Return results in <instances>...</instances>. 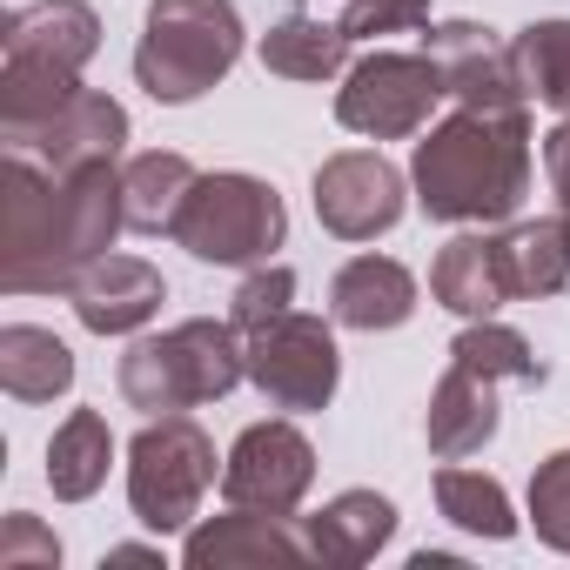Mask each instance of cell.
I'll list each match as a JSON object with an SVG mask.
<instances>
[{
    "label": "cell",
    "mask_w": 570,
    "mask_h": 570,
    "mask_svg": "<svg viewBox=\"0 0 570 570\" xmlns=\"http://www.w3.org/2000/svg\"><path fill=\"white\" fill-rule=\"evenodd\" d=\"M121 228L128 202L115 161L55 175L35 155L8 148V168H0V289L8 296L75 289L81 268H95Z\"/></svg>",
    "instance_id": "6da1fadb"
},
{
    "label": "cell",
    "mask_w": 570,
    "mask_h": 570,
    "mask_svg": "<svg viewBox=\"0 0 570 570\" xmlns=\"http://www.w3.org/2000/svg\"><path fill=\"white\" fill-rule=\"evenodd\" d=\"M416 208L430 222L490 228L530 195V115L523 108H456L410 155Z\"/></svg>",
    "instance_id": "7a4b0ae2"
},
{
    "label": "cell",
    "mask_w": 570,
    "mask_h": 570,
    "mask_svg": "<svg viewBox=\"0 0 570 570\" xmlns=\"http://www.w3.org/2000/svg\"><path fill=\"white\" fill-rule=\"evenodd\" d=\"M101 48V14L88 0H28L0 28V141L41 128Z\"/></svg>",
    "instance_id": "3957f363"
},
{
    "label": "cell",
    "mask_w": 570,
    "mask_h": 570,
    "mask_svg": "<svg viewBox=\"0 0 570 570\" xmlns=\"http://www.w3.org/2000/svg\"><path fill=\"white\" fill-rule=\"evenodd\" d=\"M248 376V343L235 323L215 316H188L168 336H141L121 356V396L141 416H181L195 403H222L235 383Z\"/></svg>",
    "instance_id": "277c9868"
},
{
    "label": "cell",
    "mask_w": 570,
    "mask_h": 570,
    "mask_svg": "<svg viewBox=\"0 0 570 570\" xmlns=\"http://www.w3.org/2000/svg\"><path fill=\"white\" fill-rule=\"evenodd\" d=\"M235 61H242L235 0H148L141 48H135V81L161 108L202 101Z\"/></svg>",
    "instance_id": "5b68a950"
},
{
    "label": "cell",
    "mask_w": 570,
    "mask_h": 570,
    "mask_svg": "<svg viewBox=\"0 0 570 570\" xmlns=\"http://www.w3.org/2000/svg\"><path fill=\"white\" fill-rule=\"evenodd\" d=\"M175 242L195 262L255 268V262H268L282 242H289V208H282V195L262 175L222 168V175H202L188 188V202L175 215Z\"/></svg>",
    "instance_id": "8992f818"
},
{
    "label": "cell",
    "mask_w": 570,
    "mask_h": 570,
    "mask_svg": "<svg viewBox=\"0 0 570 570\" xmlns=\"http://www.w3.org/2000/svg\"><path fill=\"white\" fill-rule=\"evenodd\" d=\"M215 490V443L195 416H148L128 443V503L135 517L168 537L202 517V497Z\"/></svg>",
    "instance_id": "52a82bcc"
},
{
    "label": "cell",
    "mask_w": 570,
    "mask_h": 570,
    "mask_svg": "<svg viewBox=\"0 0 570 570\" xmlns=\"http://www.w3.org/2000/svg\"><path fill=\"white\" fill-rule=\"evenodd\" d=\"M436 101H450V95H443V75L423 48L416 55L376 48V55L350 61V75L336 88V121L350 135H370V141H410L430 128Z\"/></svg>",
    "instance_id": "ba28073f"
},
{
    "label": "cell",
    "mask_w": 570,
    "mask_h": 570,
    "mask_svg": "<svg viewBox=\"0 0 570 570\" xmlns=\"http://www.w3.org/2000/svg\"><path fill=\"white\" fill-rule=\"evenodd\" d=\"M248 383L275 403V410H330L336 383H343V356H336V330L323 316H275L268 330L248 336Z\"/></svg>",
    "instance_id": "9c48e42d"
},
{
    "label": "cell",
    "mask_w": 570,
    "mask_h": 570,
    "mask_svg": "<svg viewBox=\"0 0 570 570\" xmlns=\"http://www.w3.org/2000/svg\"><path fill=\"white\" fill-rule=\"evenodd\" d=\"M316 483V443L296 423H248L228 456H222V497L242 510H268V517H296V503Z\"/></svg>",
    "instance_id": "30bf717a"
},
{
    "label": "cell",
    "mask_w": 570,
    "mask_h": 570,
    "mask_svg": "<svg viewBox=\"0 0 570 570\" xmlns=\"http://www.w3.org/2000/svg\"><path fill=\"white\" fill-rule=\"evenodd\" d=\"M316 222L336 242H376L403 222V175L376 148H343L316 168Z\"/></svg>",
    "instance_id": "8fae6325"
},
{
    "label": "cell",
    "mask_w": 570,
    "mask_h": 570,
    "mask_svg": "<svg viewBox=\"0 0 570 570\" xmlns=\"http://www.w3.org/2000/svg\"><path fill=\"white\" fill-rule=\"evenodd\" d=\"M423 55L436 61L443 95L456 108H530L523 81H517V61H510V41H497L490 28L436 21V28H423Z\"/></svg>",
    "instance_id": "7c38bea8"
},
{
    "label": "cell",
    "mask_w": 570,
    "mask_h": 570,
    "mask_svg": "<svg viewBox=\"0 0 570 570\" xmlns=\"http://www.w3.org/2000/svg\"><path fill=\"white\" fill-rule=\"evenodd\" d=\"M14 155H35L41 168L55 175H75V168H95V161H115L128 148V108L115 95H95V88H75L41 128L28 135H8Z\"/></svg>",
    "instance_id": "4fadbf2b"
},
{
    "label": "cell",
    "mask_w": 570,
    "mask_h": 570,
    "mask_svg": "<svg viewBox=\"0 0 570 570\" xmlns=\"http://www.w3.org/2000/svg\"><path fill=\"white\" fill-rule=\"evenodd\" d=\"M68 296H75L81 330H95V336H135L168 303V282L141 255H101L95 268H81V282H75Z\"/></svg>",
    "instance_id": "5bb4252c"
},
{
    "label": "cell",
    "mask_w": 570,
    "mask_h": 570,
    "mask_svg": "<svg viewBox=\"0 0 570 570\" xmlns=\"http://www.w3.org/2000/svg\"><path fill=\"white\" fill-rule=\"evenodd\" d=\"M303 557H309V543L289 530V517L242 510V503H228V517L195 523L181 543L188 570H248V563H303Z\"/></svg>",
    "instance_id": "9a60e30c"
},
{
    "label": "cell",
    "mask_w": 570,
    "mask_h": 570,
    "mask_svg": "<svg viewBox=\"0 0 570 570\" xmlns=\"http://www.w3.org/2000/svg\"><path fill=\"white\" fill-rule=\"evenodd\" d=\"M330 316H336L343 330H363V336L403 330V323L416 316V275H410L396 255H356V262H343L336 282H330Z\"/></svg>",
    "instance_id": "2e32d148"
},
{
    "label": "cell",
    "mask_w": 570,
    "mask_h": 570,
    "mask_svg": "<svg viewBox=\"0 0 570 570\" xmlns=\"http://www.w3.org/2000/svg\"><path fill=\"white\" fill-rule=\"evenodd\" d=\"M350 48L356 35L343 28V14L330 8H289L268 35H262V68L282 81H336L350 75Z\"/></svg>",
    "instance_id": "e0dca14e"
},
{
    "label": "cell",
    "mask_w": 570,
    "mask_h": 570,
    "mask_svg": "<svg viewBox=\"0 0 570 570\" xmlns=\"http://www.w3.org/2000/svg\"><path fill=\"white\" fill-rule=\"evenodd\" d=\"M430 296H436L450 316H463V323L497 316V309L510 303V282H503V235L463 228V235L436 255V268H430Z\"/></svg>",
    "instance_id": "ac0fdd59"
},
{
    "label": "cell",
    "mask_w": 570,
    "mask_h": 570,
    "mask_svg": "<svg viewBox=\"0 0 570 570\" xmlns=\"http://www.w3.org/2000/svg\"><path fill=\"white\" fill-rule=\"evenodd\" d=\"M423 436H430V456H443V463L476 456V450L497 436V383H490V376H476L470 363H450V370H443V383L430 390Z\"/></svg>",
    "instance_id": "d6986e66"
},
{
    "label": "cell",
    "mask_w": 570,
    "mask_h": 570,
    "mask_svg": "<svg viewBox=\"0 0 570 570\" xmlns=\"http://www.w3.org/2000/svg\"><path fill=\"white\" fill-rule=\"evenodd\" d=\"M390 537H396V503L376 497V490H343V497H330V503L309 517V530H303L309 557L330 563V570H356V563H370Z\"/></svg>",
    "instance_id": "ffe728a7"
},
{
    "label": "cell",
    "mask_w": 570,
    "mask_h": 570,
    "mask_svg": "<svg viewBox=\"0 0 570 570\" xmlns=\"http://www.w3.org/2000/svg\"><path fill=\"white\" fill-rule=\"evenodd\" d=\"M0 390L14 403H55L75 390V350L55 330L35 323H8L0 330Z\"/></svg>",
    "instance_id": "44dd1931"
},
{
    "label": "cell",
    "mask_w": 570,
    "mask_h": 570,
    "mask_svg": "<svg viewBox=\"0 0 570 570\" xmlns=\"http://www.w3.org/2000/svg\"><path fill=\"white\" fill-rule=\"evenodd\" d=\"M503 282H510V303L557 296L570 282V222L563 215L510 222L503 228Z\"/></svg>",
    "instance_id": "7402d4cb"
},
{
    "label": "cell",
    "mask_w": 570,
    "mask_h": 570,
    "mask_svg": "<svg viewBox=\"0 0 570 570\" xmlns=\"http://www.w3.org/2000/svg\"><path fill=\"white\" fill-rule=\"evenodd\" d=\"M202 181V168L175 148H148L121 168V202H128V228L141 235H175V215L188 202V188Z\"/></svg>",
    "instance_id": "603a6c76"
},
{
    "label": "cell",
    "mask_w": 570,
    "mask_h": 570,
    "mask_svg": "<svg viewBox=\"0 0 570 570\" xmlns=\"http://www.w3.org/2000/svg\"><path fill=\"white\" fill-rule=\"evenodd\" d=\"M115 463V430L101 410H68V423L48 436V490L61 503H88L108 483Z\"/></svg>",
    "instance_id": "cb8c5ba5"
},
{
    "label": "cell",
    "mask_w": 570,
    "mask_h": 570,
    "mask_svg": "<svg viewBox=\"0 0 570 570\" xmlns=\"http://www.w3.org/2000/svg\"><path fill=\"white\" fill-rule=\"evenodd\" d=\"M523 101H543L550 115H570V21H530L510 41Z\"/></svg>",
    "instance_id": "d4e9b609"
},
{
    "label": "cell",
    "mask_w": 570,
    "mask_h": 570,
    "mask_svg": "<svg viewBox=\"0 0 570 570\" xmlns=\"http://www.w3.org/2000/svg\"><path fill=\"white\" fill-rule=\"evenodd\" d=\"M436 510L456 523V530H470V537H490V543H503V537H517V510H510V490L497 483V476H483V470H436Z\"/></svg>",
    "instance_id": "484cf974"
},
{
    "label": "cell",
    "mask_w": 570,
    "mask_h": 570,
    "mask_svg": "<svg viewBox=\"0 0 570 570\" xmlns=\"http://www.w3.org/2000/svg\"><path fill=\"white\" fill-rule=\"evenodd\" d=\"M450 363H470V370H476V376H490V383H543L537 350H530L517 330L490 323V316H476V323L450 343Z\"/></svg>",
    "instance_id": "4316f807"
},
{
    "label": "cell",
    "mask_w": 570,
    "mask_h": 570,
    "mask_svg": "<svg viewBox=\"0 0 570 570\" xmlns=\"http://www.w3.org/2000/svg\"><path fill=\"white\" fill-rule=\"evenodd\" d=\"M296 309V268H282V262H255L248 275H242V289H235V303H228V323L242 330V343L255 336V330H268L275 316H289Z\"/></svg>",
    "instance_id": "83f0119b"
},
{
    "label": "cell",
    "mask_w": 570,
    "mask_h": 570,
    "mask_svg": "<svg viewBox=\"0 0 570 570\" xmlns=\"http://www.w3.org/2000/svg\"><path fill=\"white\" fill-rule=\"evenodd\" d=\"M530 523H537V537L550 550L570 557V450L537 463V476H530Z\"/></svg>",
    "instance_id": "f1b7e54d"
},
{
    "label": "cell",
    "mask_w": 570,
    "mask_h": 570,
    "mask_svg": "<svg viewBox=\"0 0 570 570\" xmlns=\"http://www.w3.org/2000/svg\"><path fill=\"white\" fill-rule=\"evenodd\" d=\"M323 8L343 14V28L356 41L370 35H410V28H430V0H323Z\"/></svg>",
    "instance_id": "f546056e"
},
{
    "label": "cell",
    "mask_w": 570,
    "mask_h": 570,
    "mask_svg": "<svg viewBox=\"0 0 570 570\" xmlns=\"http://www.w3.org/2000/svg\"><path fill=\"white\" fill-rule=\"evenodd\" d=\"M55 570L61 563V537L35 517V510H14L8 530H0V570Z\"/></svg>",
    "instance_id": "4dcf8cb0"
},
{
    "label": "cell",
    "mask_w": 570,
    "mask_h": 570,
    "mask_svg": "<svg viewBox=\"0 0 570 570\" xmlns=\"http://www.w3.org/2000/svg\"><path fill=\"white\" fill-rule=\"evenodd\" d=\"M543 168H550V188H557V215L570 222V115H557V128L543 135Z\"/></svg>",
    "instance_id": "1f68e13d"
},
{
    "label": "cell",
    "mask_w": 570,
    "mask_h": 570,
    "mask_svg": "<svg viewBox=\"0 0 570 570\" xmlns=\"http://www.w3.org/2000/svg\"><path fill=\"white\" fill-rule=\"evenodd\" d=\"M108 563H161V550H148V543H121V550H108Z\"/></svg>",
    "instance_id": "d6a6232c"
}]
</instances>
